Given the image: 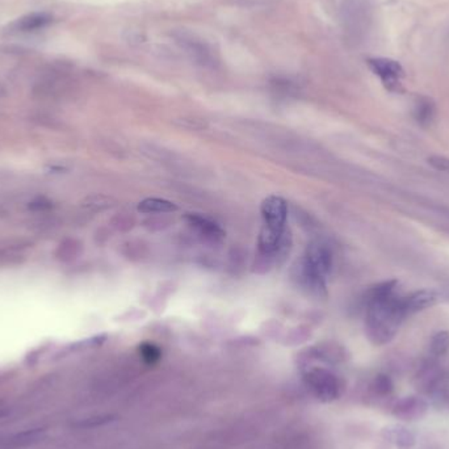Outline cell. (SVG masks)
<instances>
[{"mask_svg":"<svg viewBox=\"0 0 449 449\" xmlns=\"http://www.w3.org/2000/svg\"><path fill=\"white\" fill-rule=\"evenodd\" d=\"M396 291V280H390L379 282L367 293L365 334L375 345L390 343L407 318Z\"/></svg>","mask_w":449,"mask_h":449,"instance_id":"6da1fadb","label":"cell"},{"mask_svg":"<svg viewBox=\"0 0 449 449\" xmlns=\"http://www.w3.org/2000/svg\"><path fill=\"white\" fill-rule=\"evenodd\" d=\"M263 225L257 238L259 256L276 262L291 247V237L287 229L288 204L279 196L267 197L260 206Z\"/></svg>","mask_w":449,"mask_h":449,"instance_id":"7a4b0ae2","label":"cell"},{"mask_svg":"<svg viewBox=\"0 0 449 449\" xmlns=\"http://www.w3.org/2000/svg\"><path fill=\"white\" fill-rule=\"evenodd\" d=\"M333 270V253L325 242L316 240L309 245L297 265L299 282L316 294L326 293L327 277Z\"/></svg>","mask_w":449,"mask_h":449,"instance_id":"3957f363","label":"cell"},{"mask_svg":"<svg viewBox=\"0 0 449 449\" xmlns=\"http://www.w3.org/2000/svg\"><path fill=\"white\" fill-rule=\"evenodd\" d=\"M305 382L311 393L322 402H333L342 396L340 379L325 368H313L305 373Z\"/></svg>","mask_w":449,"mask_h":449,"instance_id":"277c9868","label":"cell"},{"mask_svg":"<svg viewBox=\"0 0 449 449\" xmlns=\"http://www.w3.org/2000/svg\"><path fill=\"white\" fill-rule=\"evenodd\" d=\"M370 70L379 77L385 89L390 92H402V79L405 78V71L398 62L388 58H372L368 60Z\"/></svg>","mask_w":449,"mask_h":449,"instance_id":"5b68a950","label":"cell"},{"mask_svg":"<svg viewBox=\"0 0 449 449\" xmlns=\"http://www.w3.org/2000/svg\"><path fill=\"white\" fill-rule=\"evenodd\" d=\"M177 44L180 49L184 50L188 57H191L196 63L203 66H209L216 63V53L213 52L209 45L204 43L203 40L196 38L194 35H188L184 32H179L174 35Z\"/></svg>","mask_w":449,"mask_h":449,"instance_id":"8992f818","label":"cell"},{"mask_svg":"<svg viewBox=\"0 0 449 449\" xmlns=\"http://www.w3.org/2000/svg\"><path fill=\"white\" fill-rule=\"evenodd\" d=\"M428 410L430 404L427 399L421 396H407L397 401L392 409V414L399 421L415 422L424 418Z\"/></svg>","mask_w":449,"mask_h":449,"instance_id":"52a82bcc","label":"cell"},{"mask_svg":"<svg viewBox=\"0 0 449 449\" xmlns=\"http://www.w3.org/2000/svg\"><path fill=\"white\" fill-rule=\"evenodd\" d=\"M184 221L194 233L208 243H220L225 239V231L216 221L199 213H187Z\"/></svg>","mask_w":449,"mask_h":449,"instance_id":"ba28073f","label":"cell"},{"mask_svg":"<svg viewBox=\"0 0 449 449\" xmlns=\"http://www.w3.org/2000/svg\"><path fill=\"white\" fill-rule=\"evenodd\" d=\"M401 301L406 316L409 318L416 313H421L423 310L435 306L440 301V293L432 289H422L413 292L407 296H401Z\"/></svg>","mask_w":449,"mask_h":449,"instance_id":"9c48e42d","label":"cell"},{"mask_svg":"<svg viewBox=\"0 0 449 449\" xmlns=\"http://www.w3.org/2000/svg\"><path fill=\"white\" fill-rule=\"evenodd\" d=\"M382 438L397 448H413L416 444L414 432L404 424H392L382 430Z\"/></svg>","mask_w":449,"mask_h":449,"instance_id":"30bf717a","label":"cell"},{"mask_svg":"<svg viewBox=\"0 0 449 449\" xmlns=\"http://www.w3.org/2000/svg\"><path fill=\"white\" fill-rule=\"evenodd\" d=\"M413 115H414L415 121L421 126L423 128L430 126L436 116L435 103L428 97H418L415 101Z\"/></svg>","mask_w":449,"mask_h":449,"instance_id":"8fae6325","label":"cell"},{"mask_svg":"<svg viewBox=\"0 0 449 449\" xmlns=\"http://www.w3.org/2000/svg\"><path fill=\"white\" fill-rule=\"evenodd\" d=\"M52 21H53V18L49 13L38 12V13H31L24 18H18L15 28L20 32H35L38 29L48 27Z\"/></svg>","mask_w":449,"mask_h":449,"instance_id":"7c38bea8","label":"cell"},{"mask_svg":"<svg viewBox=\"0 0 449 449\" xmlns=\"http://www.w3.org/2000/svg\"><path fill=\"white\" fill-rule=\"evenodd\" d=\"M138 211L145 213V214H154V213H171V211H177V204L171 203L165 199H157V197H150L142 200L141 203L137 206Z\"/></svg>","mask_w":449,"mask_h":449,"instance_id":"4fadbf2b","label":"cell"},{"mask_svg":"<svg viewBox=\"0 0 449 449\" xmlns=\"http://www.w3.org/2000/svg\"><path fill=\"white\" fill-rule=\"evenodd\" d=\"M80 251H82V245L77 239H65L57 247L55 257L60 262L69 263L79 256Z\"/></svg>","mask_w":449,"mask_h":449,"instance_id":"5bb4252c","label":"cell"},{"mask_svg":"<svg viewBox=\"0 0 449 449\" xmlns=\"http://www.w3.org/2000/svg\"><path fill=\"white\" fill-rule=\"evenodd\" d=\"M449 351V331H439L430 340V355L432 357H443Z\"/></svg>","mask_w":449,"mask_h":449,"instance_id":"9a60e30c","label":"cell"},{"mask_svg":"<svg viewBox=\"0 0 449 449\" xmlns=\"http://www.w3.org/2000/svg\"><path fill=\"white\" fill-rule=\"evenodd\" d=\"M372 388H373V392L377 396L387 397L393 393L394 382L387 375H379V376H376V379L373 381Z\"/></svg>","mask_w":449,"mask_h":449,"instance_id":"2e32d148","label":"cell"},{"mask_svg":"<svg viewBox=\"0 0 449 449\" xmlns=\"http://www.w3.org/2000/svg\"><path fill=\"white\" fill-rule=\"evenodd\" d=\"M140 355H141L142 360L146 364H155L160 360L162 353L155 344L142 343L140 345Z\"/></svg>","mask_w":449,"mask_h":449,"instance_id":"e0dca14e","label":"cell"},{"mask_svg":"<svg viewBox=\"0 0 449 449\" xmlns=\"http://www.w3.org/2000/svg\"><path fill=\"white\" fill-rule=\"evenodd\" d=\"M111 205V200L106 196H89L83 200L82 206L89 211H101Z\"/></svg>","mask_w":449,"mask_h":449,"instance_id":"ac0fdd59","label":"cell"},{"mask_svg":"<svg viewBox=\"0 0 449 449\" xmlns=\"http://www.w3.org/2000/svg\"><path fill=\"white\" fill-rule=\"evenodd\" d=\"M52 208H53V203L50 200L45 199V197H38V199L33 200L32 203H29V209L33 211L44 213V211H50Z\"/></svg>","mask_w":449,"mask_h":449,"instance_id":"d6986e66","label":"cell"},{"mask_svg":"<svg viewBox=\"0 0 449 449\" xmlns=\"http://www.w3.org/2000/svg\"><path fill=\"white\" fill-rule=\"evenodd\" d=\"M428 163L432 167L439 170L441 172L449 174V158L445 157H431L428 158Z\"/></svg>","mask_w":449,"mask_h":449,"instance_id":"ffe728a7","label":"cell"}]
</instances>
